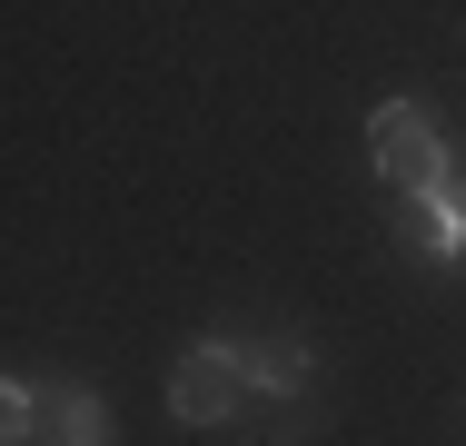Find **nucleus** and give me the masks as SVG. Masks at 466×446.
<instances>
[{
  "instance_id": "1",
  "label": "nucleus",
  "mask_w": 466,
  "mask_h": 446,
  "mask_svg": "<svg viewBox=\"0 0 466 446\" xmlns=\"http://www.w3.org/2000/svg\"><path fill=\"white\" fill-rule=\"evenodd\" d=\"M368 159H377V178L397 188V198H437L447 188V129H437V109L427 99H377L368 109Z\"/></svg>"
},
{
  "instance_id": "2",
  "label": "nucleus",
  "mask_w": 466,
  "mask_h": 446,
  "mask_svg": "<svg viewBox=\"0 0 466 446\" xmlns=\"http://www.w3.org/2000/svg\"><path fill=\"white\" fill-rule=\"evenodd\" d=\"M238 397H248V357L228 348V338L179 348V367H169V417H179V427H228Z\"/></svg>"
},
{
  "instance_id": "3",
  "label": "nucleus",
  "mask_w": 466,
  "mask_h": 446,
  "mask_svg": "<svg viewBox=\"0 0 466 446\" xmlns=\"http://www.w3.org/2000/svg\"><path fill=\"white\" fill-rule=\"evenodd\" d=\"M407 238L427 248V258H466V169L437 188V198H417V218H407Z\"/></svg>"
},
{
  "instance_id": "4",
  "label": "nucleus",
  "mask_w": 466,
  "mask_h": 446,
  "mask_svg": "<svg viewBox=\"0 0 466 446\" xmlns=\"http://www.w3.org/2000/svg\"><path fill=\"white\" fill-rule=\"evenodd\" d=\"M238 357H248V387H258V397H298V387H308V348H288V338L238 348Z\"/></svg>"
},
{
  "instance_id": "5",
  "label": "nucleus",
  "mask_w": 466,
  "mask_h": 446,
  "mask_svg": "<svg viewBox=\"0 0 466 446\" xmlns=\"http://www.w3.org/2000/svg\"><path fill=\"white\" fill-rule=\"evenodd\" d=\"M0 446H40V387L30 377L0 387Z\"/></svg>"
},
{
  "instance_id": "6",
  "label": "nucleus",
  "mask_w": 466,
  "mask_h": 446,
  "mask_svg": "<svg viewBox=\"0 0 466 446\" xmlns=\"http://www.w3.org/2000/svg\"><path fill=\"white\" fill-rule=\"evenodd\" d=\"M60 437L70 446H109V407H99L90 387H60Z\"/></svg>"
}]
</instances>
